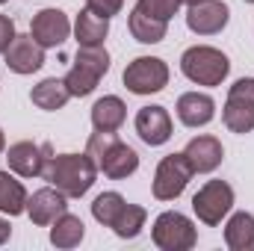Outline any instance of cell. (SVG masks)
<instances>
[{"label":"cell","instance_id":"cell-25","mask_svg":"<svg viewBox=\"0 0 254 251\" xmlns=\"http://www.w3.org/2000/svg\"><path fill=\"white\" fill-rule=\"evenodd\" d=\"M145 210L142 207H136V204H125L122 207V213L116 216V222H113V231L122 237V240H133V237H139V231L145 228Z\"/></svg>","mask_w":254,"mask_h":251},{"label":"cell","instance_id":"cell-10","mask_svg":"<svg viewBox=\"0 0 254 251\" xmlns=\"http://www.w3.org/2000/svg\"><path fill=\"white\" fill-rule=\"evenodd\" d=\"M54 157L51 145H33V142H15L9 151H6V160H9V169L21 178H36L45 172L48 160Z\"/></svg>","mask_w":254,"mask_h":251},{"label":"cell","instance_id":"cell-2","mask_svg":"<svg viewBox=\"0 0 254 251\" xmlns=\"http://www.w3.org/2000/svg\"><path fill=\"white\" fill-rule=\"evenodd\" d=\"M86 154L92 157V163L98 166V172H104V175L113 178V181H122V178L133 175V172L139 169V154H136L130 145H125L116 133L98 130V133L89 139Z\"/></svg>","mask_w":254,"mask_h":251},{"label":"cell","instance_id":"cell-30","mask_svg":"<svg viewBox=\"0 0 254 251\" xmlns=\"http://www.w3.org/2000/svg\"><path fill=\"white\" fill-rule=\"evenodd\" d=\"M9 234H12V228H9V222H3V219H0V246H3L6 240H9Z\"/></svg>","mask_w":254,"mask_h":251},{"label":"cell","instance_id":"cell-26","mask_svg":"<svg viewBox=\"0 0 254 251\" xmlns=\"http://www.w3.org/2000/svg\"><path fill=\"white\" fill-rule=\"evenodd\" d=\"M127 201L119 195V192H104V195H98L95 198V204H92V216L101 222V225H107V228H113V222H116V216L122 213V207H125Z\"/></svg>","mask_w":254,"mask_h":251},{"label":"cell","instance_id":"cell-34","mask_svg":"<svg viewBox=\"0 0 254 251\" xmlns=\"http://www.w3.org/2000/svg\"><path fill=\"white\" fill-rule=\"evenodd\" d=\"M0 3H6V0H0Z\"/></svg>","mask_w":254,"mask_h":251},{"label":"cell","instance_id":"cell-14","mask_svg":"<svg viewBox=\"0 0 254 251\" xmlns=\"http://www.w3.org/2000/svg\"><path fill=\"white\" fill-rule=\"evenodd\" d=\"M65 198H68V195L60 192L57 187L33 192V198H27V213H30L33 225H54L63 213H68Z\"/></svg>","mask_w":254,"mask_h":251},{"label":"cell","instance_id":"cell-24","mask_svg":"<svg viewBox=\"0 0 254 251\" xmlns=\"http://www.w3.org/2000/svg\"><path fill=\"white\" fill-rule=\"evenodd\" d=\"M83 234H86L83 222H80L77 216H71V213H63V216L54 222V228H51V243H54L57 249H74V246H80Z\"/></svg>","mask_w":254,"mask_h":251},{"label":"cell","instance_id":"cell-6","mask_svg":"<svg viewBox=\"0 0 254 251\" xmlns=\"http://www.w3.org/2000/svg\"><path fill=\"white\" fill-rule=\"evenodd\" d=\"M192 175L195 172H192L187 154H169V157H163L160 166H157V175H154V198H160V201L178 198L187 189Z\"/></svg>","mask_w":254,"mask_h":251},{"label":"cell","instance_id":"cell-32","mask_svg":"<svg viewBox=\"0 0 254 251\" xmlns=\"http://www.w3.org/2000/svg\"><path fill=\"white\" fill-rule=\"evenodd\" d=\"M181 3H187V6H192V3H198V0H181Z\"/></svg>","mask_w":254,"mask_h":251},{"label":"cell","instance_id":"cell-17","mask_svg":"<svg viewBox=\"0 0 254 251\" xmlns=\"http://www.w3.org/2000/svg\"><path fill=\"white\" fill-rule=\"evenodd\" d=\"M216 116V104L210 95H201V92H187L178 98V119L187 127H204L213 122Z\"/></svg>","mask_w":254,"mask_h":251},{"label":"cell","instance_id":"cell-23","mask_svg":"<svg viewBox=\"0 0 254 251\" xmlns=\"http://www.w3.org/2000/svg\"><path fill=\"white\" fill-rule=\"evenodd\" d=\"M27 210V189L15 181L9 172H0V213L18 216Z\"/></svg>","mask_w":254,"mask_h":251},{"label":"cell","instance_id":"cell-29","mask_svg":"<svg viewBox=\"0 0 254 251\" xmlns=\"http://www.w3.org/2000/svg\"><path fill=\"white\" fill-rule=\"evenodd\" d=\"M12 39H15V24L6 15H0V54L12 45Z\"/></svg>","mask_w":254,"mask_h":251},{"label":"cell","instance_id":"cell-27","mask_svg":"<svg viewBox=\"0 0 254 251\" xmlns=\"http://www.w3.org/2000/svg\"><path fill=\"white\" fill-rule=\"evenodd\" d=\"M178 6H181V0H139V3H136V9H142L145 15H151V18H160V21H169V18H175Z\"/></svg>","mask_w":254,"mask_h":251},{"label":"cell","instance_id":"cell-16","mask_svg":"<svg viewBox=\"0 0 254 251\" xmlns=\"http://www.w3.org/2000/svg\"><path fill=\"white\" fill-rule=\"evenodd\" d=\"M184 154H187V160H190L192 172H198V175L213 172V169L222 163V157H225L222 142H219L216 136H195L190 145H187Z\"/></svg>","mask_w":254,"mask_h":251},{"label":"cell","instance_id":"cell-7","mask_svg":"<svg viewBox=\"0 0 254 251\" xmlns=\"http://www.w3.org/2000/svg\"><path fill=\"white\" fill-rule=\"evenodd\" d=\"M169 83V65L157 57H139L125 68V86L133 95H154L166 89Z\"/></svg>","mask_w":254,"mask_h":251},{"label":"cell","instance_id":"cell-5","mask_svg":"<svg viewBox=\"0 0 254 251\" xmlns=\"http://www.w3.org/2000/svg\"><path fill=\"white\" fill-rule=\"evenodd\" d=\"M231 207H234V189L225 181H207L192 198V210L204 225H219L231 213Z\"/></svg>","mask_w":254,"mask_h":251},{"label":"cell","instance_id":"cell-13","mask_svg":"<svg viewBox=\"0 0 254 251\" xmlns=\"http://www.w3.org/2000/svg\"><path fill=\"white\" fill-rule=\"evenodd\" d=\"M9 71L15 74H33L45 65V48L33 39V36H15L12 45L3 51Z\"/></svg>","mask_w":254,"mask_h":251},{"label":"cell","instance_id":"cell-3","mask_svg":"<svg viewBox=\"0 0 254 251\" xmlns=\"http://www.w3.org/2000/svg\"><path fill=\"white\" fill-rule=\"evenodd\" d=\"M107 71H110V54L104 51V45L101 48H80L71 71L65 74V86H68L71 98L92 95Z\"/></svg>","mask_w":254,"mask_h":251},{"label":"cell","instance_id":"cell-11","mask_svg":"<svg viewBox=\"0 0 254 251\" xmlns=\"http://www.w3.org/2000/svg\"><path fill=\"white\" fill-rule=\"evenodd\" d=\"M228 18H231V9L222 0H198V3H192L190 12H187V24H190L192 33H198V36L222 33Z\"/></svg>","mask_w":254,"mask_h":251},{"label":"cell","instance_id":"cell-8","mask_svg":"<svg viewBox=\"0 0 254 251\" xmlns=\"http://www.w3.org/2000/svg\"><path fill=\"white\" fill-rule=\"evenodd\" d=\"M198 240L195 225L184 213H163L154 222V243L163 251H190Z\"/></svg>","mask_w":254,"mask_h":251},{"label":"cell","instance_id":"cell-19","mask_svg":"<svg viewBox=\"0 0 254 251\" xmlns=\"http://www.w3.org/2000/svg\"><path fill=\"white\" fill-rule=\"evenodd\" d=\"M125 116H127L125 101L116 98V95H107V98L95 101V107H92V125H95V130H104V133H116L125 125Z\"/></svg>","mask_w":254,"mask_h":251},{"label":"cell","instance_id":"cell-22","mask_svg":"<svg viewBox=\"0 0 254 251\" xmlns=\"http://www.w3.org/2000/svg\"><path fill=\"white\" fill-rule=\"evenodd\" d=\"M30 98H33V104L39 110H63L68 104V98H71V92H68L65 80H42L30 92Z\"/></svg>","mask_w":254,"mask_h":251},{"label":"cell","instance_id":"cell-20","mask_svg":"<svg viewBox=\"0 0 254 251\" xmlns=\"http://www.w3.org/2000/svg\"><path fill=\"white\" fill-rule=\"evenodd\" d=\"M127 24H130L133 39L142 42V45H157V42H163V39H166V30H169V21L151 18V15H145L142 9H133Z\"/></svg>","mask_w":254,"mask_h":251},{"label":"cell","instance_id":"cell-15","mask_svg":"<svg viewBox=\"0 0 254 251\" xmlns=\"http://www.w3.org/2000/svg\"><path fill=\"white\" fill-rule=\"evenodd\" d=\"M136 133L145 145H163L172 139V119L163 107H142L136 113Z\"/></svg>","mask_w":254,"mask_h":251},{"label":"cell","instance_id":"cell-12","mask_svg":"<svg viewBox=\"0 0 254 251\" xmlns=\"http://www.w3.org/2000/svg\"><path fill=\"white\" fill-rule=\"evenodd\" d=\"M71 33V21L63 9H42L36 18H33V27H30V36L42 45V48H60Z\"/></svg>","mask_w":254,"mask_h":251},{"label":"cell","instance_id":"cell-18","mask_svg":"<svg viewBox=\"0 0 254 251\" xmlns=\"http://www.w3.org/2000/svg\"><path fill=\"white\" fill-rule=\"evenodd\" d=\"M110 33V18H101L95 15L92 9H83L77 15V24H74V36L80 42V48H101L104 39Z\"/></svg>","mask_w":254,"mask_h":251},{"label":"cell","instance_id":"cell-31","mask_svg":"<svg viewBox=\"0 0 254 251\" xmlns=\"http://www.w3.org/2000/svg\"><path fill=\"white\" fill-rule=\"evenodd\" d=\"M6 148V139H3V130H0V151Z\"/></svg>","mask_w":254,"mask_h":251},{"label":"cell","instance_id":"cell-4","mask_svg":"<svg viewBox=\"0 0 254 251\" xmlns=\"http://www.w3.org/2000/svg\"><path fill=\"white\" fill-rule=\"evenodd\" d=\"M181 71L198 86H219L228 77L231 63H228V57L222 51L198 45V48H190L181 57Z\"/></svg>","mask_w":254,"mask_h":251},{"label":"cell","instance_id":"cell-28","mask_svg":"<svg viewBox=\"0 0 254 251\" xmlns=\"http://www.w3.org/2000/svg\"><path fill=\"white\" fill-rule=\"evenodd\" d=\"M122 6H125V0H86V9H92V12L101 15V18H113V15H119Z\"/></svg>","mask_w":254,"mask_h":251},{"label":"cell","instance_id":"cell-9","mask_svg":"<svg viewBox=\"0 0 254 251\" xmlns=\"http://www.w3.org/2000/svg\"><path fill=\"white\" fill-rule=\"evenodd\" d=\"M225 125L231 133H249L254 130V80L243 77L231 86L228 104H225Z\"/></svg>","mask_w":254,"mask_h":251},{"label":"cell","instance_id":"cell-33","mask_svg":"<svg viewBox=\"0 0 254 251\" xmlns=\"http://www.w3.org/2000/svg\"><path fill=\"white\" fill-rule=\"evenodd\" d=\"M246 3H254V0H246Z\"/></svg>","mask_w":254,"mask_h":251},{"label":"cell","instance_id":"cell-21","mask_svg":"<svg viewBox=\"0 0 254 251\" xmlns=\"http://www.w3.org/2000/svg\"><path fill=\"white\" fill-rule=\"evenodd\" d=\"M225 243L234 251H254V216L252 213H237L231 216L225 228Z\"/></svg>","mask_w":254,"mask_h":251},{"label":"cell","instance_id":"cell-1","mask_svg":"<svg viewBox=\"0 0 254 251\" xmlns=\"http://www.w3.org/2000/svg\"><path fill=\"white\" fill-rule=\"evenodd\" d=\"M95 175H98V166L92 163L89 154H60V157H51L42 178L57 187L60 192H65L68 198H80L86 195L92 184H95Z\"/></svg>","mask_w":254,"mask_h":251}]
</instances>
